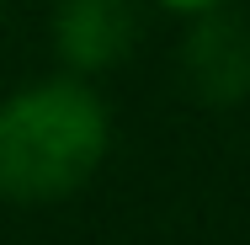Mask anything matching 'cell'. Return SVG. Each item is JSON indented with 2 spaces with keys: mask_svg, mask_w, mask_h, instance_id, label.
Returning a JSON list of instances; mask_svg holds the SVG:
<instances>
[{
  "mask_svg": "<svg viewBox=\"0 0 250 245\" xmlns=\"http://www.w3.org/2000/svg\"><path fill=\"white\" fill-rule=\"evenodd\" d=\"M106 117L80 86H38L0 112V192L59 197L96 171Z\"/></svg>",
  "mask_w": 250,
  "mask_h": 245,
  "instance_id": "6da1fadb",
  "label": "cell"
},
{
  "mask_svg": "<svg viewBox=\"0 0 250 245\" xmlns=\"http://www.w3.org/2000/svg\"><path fill=\"white\" fill-rule=\"evenodd\" d=\"M170 5H187V11H197V5H213V0H170Z\"/></svg>",
  "mask_w": 250,
  "mask_h": 245,
  "instance_id": "277c9868",
  "label": "cell"
},
{
  "mask_svg": "<svg viewBox=\"0 0 250 245\" xmlns=\"http://www.w3.org/2000/svg\"><path fill=\"white\" fill-rule=\"evenodd\" d=\"M187 75L208 101H240L250 91V38L234 22L208 16L187 43Z\"/></svg>",
  "mask_w": 250,
  "mask_h": 245,
  "instance_id": "3957f363",
  "label": "cell"
},
{
  "mask_svg": "<svg viewBox=\"0 0 250 245\" xmlns=\"http://www.w3.org/2000/svg\"><path fill=\"white\" fill-rule=\"evenodd\" d=\"M139 32L133 0H64L59 11V48L80 69L117 64Z\"/></svg>",
  "mask_w": 250,
  "mask_h": 245,
  "instance_id": "7a4b0ae2",
  "label": "cell"
}]
</instances>
